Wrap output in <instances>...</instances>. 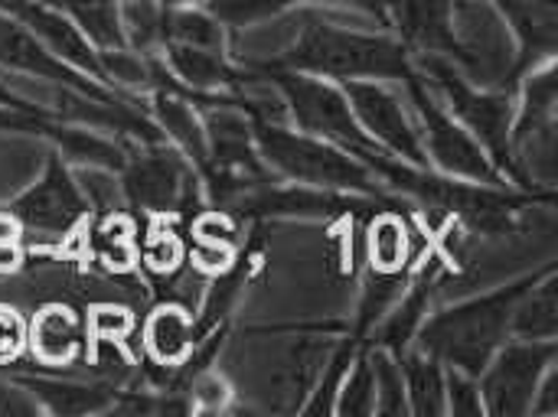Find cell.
I'll return each mask as SVG.
<instances>
[{
    "label": "cell",
    "instance_id": "10",
    "mask_svg": "<svg viewBox=\"0 0 558 417\" xmlns=\"http://www.w3.org/2000/svg\"><path fill=\"white\" fill-rule=\"evenodd\" d=\"M425 65H428V72L435 75L438 88L451 98V105H454V111L464 118V124L487 144V150H490L500 163H507V160H510V147H507V140H510V101L500 98V95H481V91H474V88H471L451 65H445L441 59H428Z\"/></svg>",
    "mask_w": 558,
    "mask_h": 417
},
{
    "label": "cell",
    "instance_id": "40",
    "mask_svg": "<svg viewBox=\"0 0 558 417\" xmlns=\"http://www.w3.org/2000/svg\"><path fill=\"white\" fill-rule=\"evenodd\" d=\"M350 359H353V346H343V349L337 353V359L330 363V372L324 376L317 398L307 405V412H311V415H317V412H330V395H337V385H340V379H343V372H347Z\"/></svg>",
    "mask_w": 558,
    "mask_h": 417
},
{
    "label": "cell",
    "instance_id": "2",
    "mask_svg": "<svg viewBox=\"0 0 558 417\" xmlns=\"http://www.w3.org/2000/svg\"><path fill=\"white\" fill-rule=\"evenodd\" d=\"M284 62L301 72L333 78H405L412 72L392 39L350 33L317 16H304V26L298 29Z\"/></svg>",
    "mask_w": 558,
    "mask_h": 417
},
{
    "label": "cell",
    "instance_id": "13",
    "mask_svg": "<svg viewBox=\"0 0 558 417\" xmlns=\"http://www.w3.org/2000/svg\"><path fill=\"white\" fill-rule=\"evenodd\" d=\"M242 212L255 216H333L343 209H363V203L343 199L337 193H320V189H268L262 186L255 196H239Z\"/></svg>",
    "mask_w": 558,
    "mask_h": 417
},
{
    "label": "cell",
    "instance_id": "41",
    "mask_svg": "<svg viewBox=\"0 0 558 417\" xmlns=\"http://www.w3.org/2000/svg\"><path fill=\"white\" fill-rule=\"evenodd\" d=\"M196 242H213V245H235V225L222 212H203L193 225Z\"/></svg>",
    "mask_w": 558,
    "mask_h": 417
},
{
    "label": "cell",
    "instance_id": "36",
    "mask_svg": "<svg viewBox=\"0 0 558 417\" xmlns=\"http://www.w3.org/2000/svg\"><path fill=\"white\" fill-rule=\"evenodd\" d=\"M88 327L95 333V340H121L131 333V314L124 307H114V304H101L88 314Z\"/></svg>",
    "mask_w": 558,
    "mask_h": 417
},
{
    "label": "cell",
    "instance_id": "47",
    "mask_svg": "<svg viewBox=\"0 0 558 417\" xmlns=\"http://www.w3.org/2000/svg\"><path fill=\"white\" fill-rule=\"evenodd\" d=\"M186 3H193V0H160V7H186Z\"/></svg>",
    "mask_w": 558,
    "mask_h": 417
},
{
    "label": "cell",
    "instance_id": "45",
    "mask_svg": "<svg viewBox=\"0 0 558 417\" xmlns=\"http://www.w3.org/2000/svg\"><path fill=\"white\" fill-rule=\"evenodd\" d=\"M330 3H343V7H353V10H366V13H376L379 20H386V10L392 0H330Z\"/></svg>",
    "mask_w": 558,
    "mask_h": 417
},
{
    "label": "cell",
    "instance_id": "15",
    "mask_svg": "<svg viewBox=\"0 0 558 417\" xmlns=\"http://www.w3.org/2000/svg\"><path fill=\"white\" fill-rule=\"evenodd\" d=\"M26 340H29L39 363L62 366L82 346V320L62 304H49L33 317V327H29Z\"/></svg>",
    "mask_w": 558,
    "mask_h": 417
},
{
    "label": "cell",
    "instance_id": "24",
    "mask_svg": "<svg viewBox=\"0 0 558 417\" xmlns=\"http://www.w3.org/2000/svg\"><path fill=\"white\" fill-rule=\"evenodd\" d=\"M46 134L65 150L69 160H78L82 167H105V170L124 167V154H121L111 140H105V137H98V134H92V131L52 127V124H49Z\"/></svg>",
    "mask_w": 558,
    "mask_h": 417
},
{
    "label": "cell",
    "instance_id": "44",
    "mask_svg": "<svg viewBox=\"0 0 558 417\" xmlns=\"http://www.w3.org/2000/svg\"><path fill=\"white\" fill-rule=\"evenodd\" d=\"M0 108H13V111H26V114H39V111H33V105L29 101H23L7 82H0Z\"/></svg>",
    "mask_w": 558,
    "mask_h": 417
},
{
    "label": "cell",
    "instance_id": "29",
    "mask_svg": "<svg viewBox=\"0 0 558 417\" xmlns=\"http://www.w3.org/2000/svg\"><path fill=\"white\" fill-rule=\"evenodd\" d=\"M294 0H209V16L216 23L242 29V26H255V23H265V20L278 16Z\"/></svg>",
    "mask_w": 558,
    "mask_h": 417
},
{
    "label": "cell",
    "instance_id": "3",
    "mask_svg": "<svg viewBox=\"0 0 558 417\" xmlns=\"http://www.w3.org/2000/svg\"><path fill=\"white\" fill-rule=\"evenodd\" d=\"M255 137H258L262 157L291 180L314 183V186H340V189H376L369 170H363L356 160L343 157L340 150L320 140L291 134L265 121L255 124Z\"/></svg>",
    "mask_w": 558,
    "mask_h": 417
},
{
    "label": "cell",
    "instance_id": "37",
    "mask_svg": "<svg viewBox=\"0 0 558 417\" xmlns=\"http://www.w3.org/2000/svg\"><path fill=\"white\" fill-rule=\"evenodd\" d=\"M190 392H193L190 405H196L199 412H222L229 405V398H232L226 379H219V376H199Z\"/></svg>",
    "mask_w": 558,
    "mask_h": 417
},
{
    "label": "cell",
    "instance_id": "32",
    "mask_svg": "<svg viewBox=\"0 0 558 417\" xmlns=\"http://www.w3.org/2000/svg\"><path fill=\"white\" fill-rule=\"evenodd\" d=\"M340 402L333 405L340 415H373L376 412V385H373V369L369 359L356 366V372L340 385Z\"/></svg>",
    "mask_w": 558,
    "mask_h": 417
},
{
    "label": "cell",
    "instance_id": "17",
    "mask_svg": "<svg viewBox=\"0 0 558 417\" xmlns=\"http://www.w3.org/2000/svg\"><path fill=\"white\" fill-rule=\"evenodd\" d=\"M154 114H157L160 127L167 131V137H170L186 157H193L199 167L209 170V140H206V127H203V121L196 118V111H193L183 98H177V95H170V91H157V95H154Z\"/></svg>",
    "mask_w": 558,
    "mask_h": 417
},
{
    "label": "cell",
    "instance_id": "26",
    "mask_svg": "<svg viewBox=\"0 0 558 417\" xmlns=\"http://www.w3.org/2000/svg\"><path fill=\"white\" fill-rule=\"evenodd\" d=\"M369 258L376 271H402L405 258H409V229L399 216L386 212L373 222L369 229Z\"/></svg>",
    "mask_w": 558,
    "mask_h": 417
},
{
    "label": "cell",
    "instance_id": "16",
    "mask_svg": "<svg viewBox=\"0 0 558 417\" xmlns=\"http://www.w3.org/2000/svg\"><path fill=\"white\" fill-rule=\"evenodd\" d=\"M147 353L160 366H183L186 356L196 349V330L186 310L180 307H160L147 320Z\"/></svg>",
    "mask_w": 558,
    "mask_h": 417
},
{
    "label": "cell",
    "instance_id": "11",
    "mask_svg": "<svg viewBox=\"0 0 558 417\" xmlns=\"http://www.w3.org/2000/svg\"><path fill=\"white\" fill-rule=\"evenodd\" d=\"M0 13L20 20L52 56H59L65 65L95 75L105 82L101 62H98V49L82 36V29L59 10H49L36 0H0Z\"/></svg>",
    "mask_w": 558,
    "mask_h": 417
},
{
    "label": "cell",
    "instance_id": "28",
    "mask_svg": "<svg viewBox=\"0 0 558 417\" xmlns=\"http://www.w3.org/2000/svg\"><path fill=\"white\" fill-rule=\"evenodd\" d=\"M369 369H373V385H376V412L379 415L409 412V405H405V376H402V366L392 359V353L379 349L369 359Z\"/></svg>",
    "mask_w": 558,
    "mask_h": 417
},
{
    "label": "cell",
    "instance_id": "27",
    "mask_svg": "<svg viewBox=\"0 0 558 417\" xmlns=\"http://www.w3.org/2000/svg\"><path fill=\"white\" fill-rule=\"evenodd\" d=\"M432 284L428 281H422V284H415V291L402 301V307L386 320V327H383V333H379V340H383V346L389 349V353H402L405 346H409V340H412V333L418 330V323H422V317H425V307H428V291Z\"/></svg>",
    "mask_w": 558,
    "mask_h": 417
},
{
    "label": "cell",
    "instance_id": "35",
    "mask_svg": "<svg viewBox=\"0 0 558 417\" xmlns=\"http://www.w3.org/2000/svg\"><path fill=\"white\" fill-rule=\"evenodd\" d=\"M445 402H448V412H454V415H481L484 412L481 389L461 369H451L445 376Z\"/></svg>",
    "mask_w": 558,
    "mask_h": 417
},
{
    "label": "cell",
    "instance_id": "4",
    "mask_svg": "<svg viewBox=\"0 0 558 417\" xmlns=\"http://www.w3.org/2000/svg\"><path fill=\"white\" fill-rule=\"evenodd\" d=\"M275 82L284 91V98L291 105V114L298 118V124L304 131L324 134L327 140H337V144L350 147L356 157H366L373 167H379L386 160V150L373 137H366V131H360V121H356L353 108L347 105L343 91H337L327 82L294 75V72H278Z\"/></svg>",
    "mask_w": 558,
    "mask_h": 417
},
{
    "label": "cell",
    "instance_id": "33",
    "mask_svg": "<svg viewBox=\"0 0 558 417\" xmlns=\"http://www.w3.org/2000/svg\"><path fill=\"white\" fill-rule=\"evenodd\" d=\"M141 261L154 274H173L183 261V242L173 232H154L141 248Z\"/></svg>",
    "mask_w": 558,
    "mask_h": 417
},
{
    "label": "cell",
    "instance_id": "23",
    "mask_svg": "<svg viewBox=\"0 0 558 417\" xmlns=\"http://www.w3.org/2000/svg\"><path fill=\"white\" fill-rule=\"evenodd\" d=\"M118 13H121L124 42L134 46L137 52H154V49H160L167 42L163 39V7H160V0H121Z\"/></svg>",
    "mask_w": 558,
    "mask_h": 417
},
{
    "label": "cell",
    "instance_id": "18",
    "mask_svg": "<svg viewBox=\"0 0 558 417\" xmlns=\"http://www.w3.org/2000/svg\"><path fill=\"white\" fill-rule=\"evenodd\" d=\"M222 49H199V46H183V42H170L167 46V62L170 69L193 85V91L209 95L216 88L232 85L239 75L226 65V59L219 56Z\"/></svg>",
    "mask_w": 558,
    "mask_h": 417
},
{
    "label": "cell",
    "instance_id": "12",
    "mask_svg": "<svg viewBox=\"0 0 558 417\" xmlns=\"http://www.w3.org/2000/svg\"><path fill=\"white\" fill-rule=\"evenodd\" d=\"M121 189L124 199H131L134 206L150 212H167L186 203L190 173L173 150H150L134 160H124Z\"/></svg>",
    "mask_w": 558,
    "mask_h": 417
},
{
    "label": "cell",
    "instance_id": "42",
    "mask_svg": "<svg viewBox=\"0 0 558 417\" xmlns=\"http://www.w3.org/2000/svg\"><path fill=\"white\" fill-rule=\"evenodd\" d=\"M26 412H36V398L16 379H0V415H26Z\"/></svg>",
    "mask_w": 558,
    "mask_h": 417
},
{
    "label": "cell",
    "instance_id": "31",
    "mask_svg": "<svg viewBox=\"0 0 558 417\" xmlns=\"http://www.w3.org/2000/svg\"><path fill=\"white\" fill-rule=\"evenodd\" d=\"M75 183H78V189H82L85 206L101 209V212H118V209H121L124 189H121V183H118L105 167H82V170L75 173Z\"/></svg>",
    "mask_w": 558,
    "mask_h": 417
},
{
    "label": "cell",
    "instance_id": "5",
    "mask_svg": "<svg viewBox=\"0 0 558 417\" xmlns=\"http://www.w3.org/2000/svg\"><path fill=\"white\" fill-rule=\"evenodd\" d=\"M556 363V340H523L510 343L487 363L481 402L484 412L494 417H520L530 412L539 379Z\"/></svg>",
    "mask_w": 558,
    "mask_h": 417
},
{
    "label": "cell",
    "instance_id": "22",
    "mask_svg": "<svg viewBox=\"0 0 558 417\" xmlns=\"http://www.w3.org/2000/svg\"><path fill=\"white\" fill-rule=\"evenodd\" d=\"M402 26L422 46H454L448 0H402Z\"/></svg>",
    "mask_w": 558,
    "mask_h": 417
},
{
    "label": "cell",
    "instance_id": "14",
    "mask_svg": "<svg viewBox=\"0 0 558 417\" xmlns=\"http://www.w3.org/2000/svg\"><path fill=\"white\" fill-rule=\"evenodd\" d=\"M36 405H46L56 415H98L114 408V395L105 385H82V382H59L46 376H13Z\"/></svg>",
    "mask_w": 558,
    "mask_h": 417
},
{
    "label": "cell",
    "instance_id": "6",
    "mask_svg": "<svg viewBox=\"0 0 558 417\" xmlns=\"http://www.w3.org/2000/svg\"><path fill=\"white\" fill-rule=\"evenodd\" d=\"M85 209L88 206L82 199V189L59 157H52L43 180L36 186H29L23 196H16V203L10 206V212L20 219V225L29 232H39V235L72 232L82 222Z\"/></svg>",
    "mask_w": 558,
    "mask_h": 417
},
{
    "label": "cell",
    "instance_id": "25",
    "mask_svg": "<svg viewBox=\"0 0 558 417\" xmlns=\"http://www.w3.org/2000/svg\"><path fill=\"white\" fill-rule=\"evenodd\" d=\"M163 39L199 46V49H222V26L199 10L183 7H163Z\"/></svg>",
    "mask_w": 558,
    "mask_h": 417
},
{
    "label": "cell",
    "instance_id": "8",
    "mask_svg": "<svg viewBox=\"0 0 558 417\" xmlns=\"http://www.w3.org/2000/svg\"><path fill=\"white\" fill-rule=\"evenodd\" d=\"M356 121L373 134V140L386 150H392L396 157L409 160V163H425V147L412 127V121L405 118L399 98L376 85V82H363V78H347L343 88Z\"/></svg>",
    "mask_w": 558,
    "mask_h": 417
},
{
    "label": "cell",
    "instance_id": "39",
    "mask_svg": "<svg viewBox=\"0 0 558 417\" xmlns=\"http://www.w3.org/2000/svg\"><path fill=\"white\" fill-rule=\"evenodd\" d=\"M232 261H235V252L232 245H213V242H196V252H193V265L206 274H229L232 271Z\"/></svg>",
    "mask_w": 558,
    "mask_h": 417
},
{
    "label": "cell",
    "instance_id": "38",
    "mask_svg": "<svg viewBox=\"0 0 558 417\" xmlns=\"http://www.w3.org/2000/svg\"><path fill=\"white\" fill-rule=\"evenodd\" d=\"M26 343V323L16 310L0 304V366H7Z\"/></svg>",
    "mask_w": 558,
    "mask_h": 417
},
{
    "label": "cell",
    "instance_id": "21",
    "mask_svg": "<svg viewBox=\"0 0 558 417\" xmlns=\"http://www.w3.org/2000/svg\"><path fill=\"white\" fill-rule=\"evenodd\" d=\"M405 376V398H412V412L415 415H445L448 402H445V376L435 366V359L425 356H412L402 366Z\"/></svg>",
    "mask_w": 558,
    "mask_h": 417
},
{
    "label": "cell",
    "instance_id": "34",
    "mask_svg": "<svg viewBox=\"0 0 558 417\" xmlns=\"http://www.w3.org/2000/svg\"><path fill=\"white\" fill-rule=\"evenodd\" d=\"M399 284H402L399 271H392V274L376 271V278L369 281L366 297H363V317H360V327H363V330L373 327V323L386 314V307L399 297Z\"/></svg>",
    "mask_w": 558,
    "mask_h": 417
},
{
    "label": "cell",
    "instance_id": "7",
    "mask_svg": "<svg viewBox=\"0 0 558 417\" xmlns=\"http://www.w3.org/2000/svg\"><path fill=\"white\" fill-rule=\"evenodd\" d=\"M409 88H412V98L418 105V114L425 121V137H428V150L432 157L438 160V167H445L448 173H458V176H468V180H477V183H487V186H497L500 176L497 170L487 163V154L481 150V144L461 131L418 85V75H405Z\"/></svg>",
    "mask_w": 558,
    "mask_h": 417
},
{
    "label": "cell",
    "instance_id": "30",
    "mask_svg": "<svg viewBox=\"0 0 558 417\" xmlns=\"http://www.w3.org/2000/svg\"><path fill=\"white\" fill-rule=\"evenodd\" d=\"M98 62H101V72H105V82L111 78L118 85H154V78H157V65H150L147 59H141L128 46L98 49Z\"/></svg>",
    "mask_w": 558,
    "mask_h": 417
},
{
    "label": "cell",
    "instance_id": "9",
    "mask_svg": "<svg viewBox=\"0 0 558 417\" xmlns=\"http://www.w3.org/2000/svg\"><path fill=\"white\" fill-rule=\"evenodd\" d=\"M0 65L16 69L23 75H33L39 82H56V85L75 88L95 101H105V105H121L111 91H105L92 78H82L78 69H72L59 56H52L20 20H13L7 13H0Z\"/></svg>",
    "mask_w": 558,
    "mask_h": 417
},
{
    "label": "cell",
    "instance_id": "43",
    "mask_svg": "<svg viewBox=\"0 0 558 417\" xmlns=\"http://www.w3.org/2000/svg\"><path fill=\"white\" fill-rule=\"evenodd\" d=\"M20 261H23L20 245H16V242H0V274L16 271V268H20Z\"/></svg>",
    "mask_w": 558,
    "mask_h": 417
},
{
    "label": "cell",
    "instance_id": "20",
    "mask_svg": "<svg viewBox=\"0 0 558 417\" xmlns=\"http://www.w3.org/2000/svg\"><path fill=\"white\" fill-rule=\"evenodd\" d=\"M510 330L523 340H556L558 330V301L556 278H549L539 287H530L510 320Z\"/></svg>",
    "mask_w": 558,
    "mask_h": 417
},
{
    "label": "cell",
    "instance_id": "46",
    "mask_svg": "<svg viewBox=\"0 0 558 417\" xmlns=\"http://www.w3.org/2000/svg\"><path fill=\"white\" fill-rule=\"evenodd\" d=\"M23 235V225L13 212H0V242H16Z\"/></svg>",
    "mask_w": 558,
    "mask_h": 417
},
{
    "label": "cell",
    "instance_id": "19",
    "mask_svg": "<svg viewBox=\"0 0 558 417\" xmlns=\"http://www.w3.org/2000/svg\"><path fill=\"white\" fill-rule=\"evenodd\" d=\"M65 10V16L82 29V36L95 49H121L124 29H121V13L118 0H52Z\"/></svg>",
    "mask_w": 558,
    "mask_h": 417
},
{
    "label": "cell",
    "instance_id": "1",
    "mask_svg": "<svg viewBox=\"0 0 558 417\" xmlns=\"http://www.w3.org/2000/svg\"><path fill=\"white\" fill-rule=\"evenodd\" d=\"M530 287H533V281L510 284L484 301H474V304H464V307H454V310L435 317L422 333L425 353H432L435 359H445L454 369H461L464 376L477 379L487 369L500 340L510 333L513 310Z\"/></svg>",
    "mask_w": 558,
    "mask_h": 417
}]
</instances>
